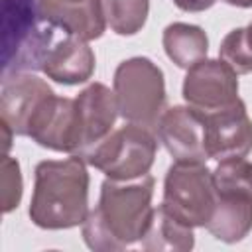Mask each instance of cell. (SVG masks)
<instances>
[{
	"label": "cell",
	"mask_w": 252,
	"mask_h": 252,
	"mask_svg": "<svg viewBox=\"0 0 252 252\" xmlns=\"http://www.w3.org/2000/svg\"><path fill=\"white\" fill-rule=\"evenodd\" d=\"M154 175L110 179L100 185L98 205L83 220V240L94 252H120L140 244L154 217Z\"/></svg>",
	"instance_id": "1"
},
{
	"label": "cell",
	"mask_w": 252,
	"mask_h": 252,
	"mask_svg": "<svg viewBox=\"0 0 252 252\" xmlns=\"http://www.w3.org/2000/svg\"><path fill=\"white\" fill-rule=\"evenodd\" d=\"M30 219L45 230H65L83 224L89 215L87 161L71 154L65 159H43L35 165Z\"/></svg>",
	"instance_id": "2"
},
{
	"label": "cell",
	"mask_w": 252,
	"mask_h": 252,
	"mask_svg": "<svg viewBox=\"0 0 252 252\" xmlns=\"http://www.w3.org/2000/svg\"><path fill=\"white\" fill-rule=\"evenodd\" d=\"M0 32L2 77L41 71L49 49L65 33L45 20L39 0H2Z\"/></svg>",
	"instance_id": "3"
},
{
	"label": "cell",
	"mask_w": 252,
	"mask_h": 252,
	"mask_svg": "<svg viewBox=\"0 0 252 252\" xmlns=\"http://www.w3.org/2000/svg\"><path fill=\"white\" fill-rule=\"evenodd\" d=\"M118 112L126 122L144 126L156 132V126L165 112V79L163 71L148 57L124 59L112 79Z\"/></svg>",
	"instance_id": "4"
},
{
	"label": "cell",
	"mask_w": 252,
	"mask_h": 252,
	"mask_svg": "<svg viewBox=\"0 0 252 252\" xmlns=\"http://www.w3.org/2000/svg\"><path fill=\"white\" fill-rule=\"evenodd\" d=\"M156 154L158 138L154 136V130L126 122L77 156L106 177L124 181L150 173Z\"/></svg>",
	"instance_id": "5"
},
{
	"label": "cell",
	"mask_w": 252,
	"mask_h": 252,
	"mask_svg": "<svg viewBox=\"0 0 252 252\" xmlns=\"http://www.w3.org/2000/svg\"><path fill=\"white\" fill-rule=\"evenodd\" d=\"M217 205L213 171L205 163H179L167 167L161 207L183 224L207 226Z\"/></svg>",
	"instance_id": "6"
},
{
	"label": "cell",
	"mask_w": 252,
	"mask_h": 252,
	"mask_svg": "<svg viewBox=\"0 0 252 252\" xmlns=\"http://www.w3.org/2000/svg\"><path fill=\"white\" fill-rule=\"evenodd\" d=\"M26 138H32L37 146L53 152L79 154L81 122L75 98L57 96L53 93L41 100L30 118Z\"/></svg>",
	"instance_id": "7"
},
{
	"label": "cell",
	"mask_w": 252,
	"mask_h": 252,
	"mask_svg": "<svg viewBox=\"0 0 252 252\" xmlns=\"http://www.w3.org/2000/svg\"><path fill=\"white\" fill-rule=\"evenodd\" d=\"M199 112V110H197ZM205 122V150L209 159L226 161L246 158L252 150V118L242 98L228 106L201 112Z\"/></svg>",
	"instance_id": "8"
},
{
	"label": "cell",
	"mask_w": 252,
	"mask_h": 252,
	"mask_svg": "<svg viewBox=\"0 0 252 252\" xmlns=\"http://www.w3.org/2000/svg\"><path fill=\"white\" fill-rule=\"evenodd\" d=\"M181 94L199 112L228 106L238 98V75L222 59L205 57L187 69Z\"/></svg>",
	"instance_id": "9"
},
{
	"label": "cell",
	"mask_w": 252,
	"mask_h": 252,
	"mask_svg": "<svg viewBox=\"0 0 252 252\" xmlns=\"http://www.w3.org/2000/svg\"><path fill=\"white\" fill-rule=\"evenodd\" d=\"M156 134L173 161L205 163L209 159L205 150L203 116L189 104L165 108L156 126Z\"/></svg>",
	"instance_id": "10"
},
{
	"label": "cell",
	"mask_w": 252,
	"mask_h": 252,
	"mask_svg": "<svg viewBox=\"0 0 252 252\" xmlns=\"http://www.w3.org/2000/svg\"><path fill=\"white\" fill-rule=\"evenodd\" d=\"M49 94H53V89L33 73H14L2 77L0 120H4L16 136H26L30 118Z\"/></svg>",
	"instance_id": "11"
},
{
	"label": "cell",
	"mask_w": 252,
	"mask_h": 252,
	"mask_svg": "<svg viewBox=\"0 0 252 252\" xmlns=\"http://www.w3.org/2000/svg\"><path fill=\"white\" fill-rule=\"evenodd\" d=\"M75 102L81 122V154L114 130V122L120 112L114 91H110L102 83H91L89 87H85L77 94Z\"/></svg>",
	"instance_id": "12"
},
{
	"label": "cell",
	"mask_w": 252,
	"mask_h": 252,
	"mask_svg": "<svg viewBox=\"0 0 252 252\" xmlns=\"http://www.w3.org/2000/svg\"><path fill=\"white\" fill-rule=\"evenodd\" d=\"M94 51L89 41L61 33L43 61V75L59 85L87 83L94 73Z\"/></svg>",
	"instance_id": "13"
},
{
	"label": "cell",
	"mask_w": 252,
	"mask_h": 252,
	"mask_svg": "<svg viewBox=\"0 0 252 252\" xmlns=\"http://www.w3.org/2000/svg\"><path fill=\"white\" fill-rule=\"evenodd\" d=\"M39 8L49 24L85 41L98 39L108 26L102 0H79V2L39 0Z\"/></svg>",
	"instance_id": "14"
},
{
	"label": "cell",
	"mask_w": 252,
	"mask_h": 252,
	"mask_svg": "<svg viewBox=\"0 0 252 252\" xmlns=\"http://www.w3.org/2000/svg\"><path fill=\"white\" fill-rule=\"evenodd\" d=\"M205 228L226 244L244 240L252 230V199L217 195L213 217Z\"/></svg>",
	"instance_id": "15"
},
{
	"label": "cell",
	"mask_w": 252,
	"mask_h": 252,
	"mask_svg": "<svg viewBox=\"0 0 252 252\" xmlns=\"http://www.w3.org/2000/svg\"><path fill=\"white\" fill-rule=\"evenodd\" d=\"M161 43L165 55L179 67L189 69L201 59L207 57L209 51V37L201 26L185 24V22H173L165 26L161 33Z\"/></svg>",
	"instance_id": "16"
},
{
	"label": "cell",
	"mask_w": 252,
	"mask_h": 252,
	"mask_svg": "<svg viewBox=\"0 0 252 252\" xmlns=\"http://www.w3.org/2000/svg\"><path fill=\"white\" fill-rule=\"evenodd\" d=\"M142 250H179L187 252L195 246L193 228L169 215L161 205L154 209L152 222L140 242Z\"/></svg>",
	"instance_id": "17"
},
{
	"label": "cell",
	"mask_w": 252,
	"mask_h": 252,
	"mask_svg": "<svg viewBox=\"0 0 252 252\" xmlns=\"http://www.w3.org/2000/svg\"><path fill=\"white\" fill-rule=\"evenodd\" d=\"M213 183L217 195L252 199V161L246 158L219 161L213 169Z\"/></svg>",
	"instance_id": "18"
},
{
	"label": "cell",
	"mask_w": 252,
	"mask_h": 252,
	"mask_svg": "<svg viewBox=\"0 0 252 252\" xmlns=\"http://www.w3.org/2000/svg\"><path fill=\"white\" fill-rule=\"evenodd\" d=\"M108 28L118 35H136L148 20L150 0H102Z\"/></svg>",
	"instance_id": "19"
},
{
	"label": "cell",
	"mask_w": 252,
	"mask_h": 252,
	"mask_svg": "<svg viewBox=\"0 0 252 252\" xmlns=\"http://www.w3.org/2000/svg\"><path fill=\"white\" fill-rule=\"evenodd\" d=\"M219 59H222L236 75L252 73V47L246 37V28H234L222 37Z\"/></svg>",
	"instance_id": "20"
},
{
	"label": "cell",
	"mask_w": 252,
	"mask_h": 252,
	"mask_svg": "<svg viewBox=\"0 0 252 252\" xmlns=\"http://www.w3.org/2000/svg\"><path fill=\"white\" fill-rule=\"evenodd\" d=\"M24 181L20 171V161L12 156H4L2 159V211L4 215L12 213L22 201Z\"/></svg>",
	"instance_id": "21"
},
{
	"label": "cell",
	"mask_w": 252,
	"mask_h": 252,
	"mask_svg": "<svg viewBox=\"0 0 252 252\" xmlns=\"http://www.w3.org/2000/svg\"><path fill=\"white\" fill-rule=\"evenodd\" d=\"M217 0H173V4L183 12H205L215 6Z\"/></svg>",
	"instance_id": "22"
},
{
	"label": "cell",
	"mask_w": 252,
	"mask_h": 252,
	"mask_svg": "<svg viewBox=\"0 0 252 252\" xmlns=\"http://www.w3.org/2000/svg\"><path fill=\"white\" fill-rule=\"evenodd\" d=\"M228 6H236V8H252V0H224Z\"/></svg>",
	"instance_id": "23"
},
{
	"label": "cell",
	"mask_w": 252,
	"mask_h": 252,
	"mask_svg": "<svg viewBox=\"0 0 252 252\" xmlns=\"http://www.w3.org/2000/svg\"><path fill=\"white\" fill-rule=\"evenodd\" d=\"M246 37H248V43H250V47H252V22L246 26Z\"/></svg>",
	"instance_id": "24"
},
{
	"label": "cell",
	"mask_w": 252,
	"mask_h": 252,
	"mask_svg": "<svg viewBox=\"0 0 252 252\" xmlns=\"http://www.w3.org/2000/svg\"><path fill=\"white\" fill-rule=\"evenodd\" d=\"M61 2H79V0H61Z\"/></svg>",
	"instance_id": "25"
}]
</instances>
